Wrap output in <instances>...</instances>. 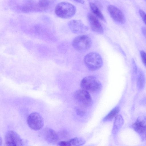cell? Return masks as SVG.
I'll use <instances>...</instances> for the list:
<instances>
[{"label":"cell","instance_id":"1","mask_svg":"<svg viewBox=\"0 0 146 146\" xmlns=\"http://www.w3.org/2000/svg\"><path fill=\"white\" fill-rule=\"evenodd\" d=\"M76 8L72 4L66 2L58 3L56 6L55 12L56 15L62 19H68L73 16Z\"/></svg>","mask_w":146,"mask_h":146},{"label":"cell","instance_id":"2","mask_svg":"<svg viewBox=\"0 0 146 146\" xmlns=\"http://www.w3.org/2000/svg\"><path fill=\"white\" fill-rule=\"evenodd\" d=\"M84 62L86 67L91 71H95L102 66L103 61L101 56L97 52H92L85 56Z\"/></svg>","mask_w":146,"mask_h":146},{"label":"cell","instance_id":"3","mask_svg":"<svg viewBox=\"0 0 146 146\" xmlns=\"http://www.w3.org/2000/svg\"><path fill=\"white\" fill-rule=\"evenodd\" d=\"M80 86L83 90L90 92H98L102 88L100 81L96 77L92 76L83 78L81 82Z\"/></svg>","mask_w":146,"mask_h":146},{"label":"cell","instance_id":"4","mask_svg":"<svg viewBox=\"0 0 146 146\" xmlns=\"http://www.w3.org/2000/svg\"><path fill=\"white\" fill-rule=\"evenodd\" d=\"M92 44V40L89 36L83 35L76 36L73 40L72 45L76 50L80 52L89 49Z\"/></svg>","mask_w":146,"mask_h":146},{"label":"cell","instance_id":"5","mask_svg":"<svg viewBox=\"0 0 146 146\" xmlns=\"http://www.w3.org/2000/svg\"><path fill=\"white\" fill-rule=\"evenodd\" d=\"M73 97L79 104L85 107L90 106L93 103L92 97L89 92L83 89L76 91L74 94Z\"/></svg>","mask_w":146,"mask_h":146},{"label":"cell","instance_id":"6","mask_svg":"<svg viewBox=\"0 0 146 146\" xmlns=\"http://www.w3.org/2000/svg\"><path fill=\"white\" fill-rule=\"evenodd\" d=\"M27 122L29 127L35 131L40 130L44 125L43 118L39 113L36 112L32 113L29 115Z\"/></svg>","mask_w":146,"mask_h":146},{"label":"cell","instance_id":"7","mask_svg":"<svg viewBox=\"0 0 146 146\" xmlns=\"http://www.w3.org/2000/svg\"><path fill=\"white\" fill-rule=\"evenodd\" d=\"M5 141L6 146H19L24 144V142L19 135L13 131H9L6 133Z\"/></svg>","mask_w":146,"mask_h":146},{"label":"cell","instance_id":"8","mask_svg":"<svg viewBox=\"0 0 146 146\" xmlns=\"http://www.w3.org/2000/svg\"><path fill=\"white\" fill-rule=\"evenodd\" d=\"M68 25L72 32L76 34L84 33L86 32L88 29V27L80 20H71L69 22Z\"/></svg>","mask_w":146,"mask_h":146},{"label":"cell","instance_id":"9","mask_svg":"<svg viewBox=\"0 0 146 146\" xmlns=\"http://www.w3.org/2000/svg\"><path fill=\"white\" fill-rule=\"evenodd\" d=\"M17 7L18 10L24 13L42 11L38 3L33 0H27Z\"/></svg>","mask_w":146,"mask_h":146},{"label":"cell","instance_id":"10","mask_svg":"<svg viewBox=\"0 0 146 146\" xmlns=\"http://www.w3.org/2000/svg\"><path fill=\"white\" fill-rule=\"evenodd\" d=\"M108 10L110 15L115 21L121 23L125 22V18L121 11L117 7L110 5L108 8Z\"/></svg>","mask_w":146,"mask_h":146},{"label":"cell","instance_id":"11","mask_svg":"<svg viewBox=\"0 0 146 146\" xmlns=\"http://www.w3.org/2000/svg\"><path fill=\"white\" fill-rule=\"evenodd\" d=\"M145 119L139 117L132 125L134 129L144 139L145 138Z\"/></svg>","mask_w":146,"mask_h":146},{"label":"cell","instance_id":"12","mask_svg":"<svg viewBox=\"0 0 146 146\" xmlns=\"http://www.w3.org/2000/svg\"><path fill=\"white\" fill-rule=\"evenodd\" d=\"M88 17L92 30L96 33L100 34L103 33V27L98 19L91 13L89 14Z\"/></svg>","mask_w":146,"mask_h":146},{"label":"cell","instance_id":"13","mask_svg":"<svg viewBox=\"0 0 146 146\" xmlns=\"http://www.w3.org/2000/svg\"><path fill=\"white\" fill-rule=\"evenodd\" d=\"M44 138L48 142L51 143L57 142L59 139V137L57 133L54 130L47 128L44 131Z\"/></svg>","mask_w":146,"mask_h":146},{"label":"cell","instance_id":"14","mask_svg":"<svg viewBox=\"0 0 146 146\" xmlns=\"http://www.w3.org/2000/svg\"><path fill=\"white\" fill-rule=\"evenodd\" d=\"M85 143V141L82 137H76L68 140L59 141L58 144L60 146H80Z\"/></svg>","mask_w":146,"mask_h":146},{"label":"cell","instance_id":"15","mask_svg":"<svg viewBox=\"0 0 146 146\" xmlns=\"http://www.w3.org/2000/svg\"><path fill=\"white\" fill-rule=\"evenodd\" d=\"M56 0H39L38 5L41 11L46 10L50 7Z\"/></svg>","mask_w":146,"mask_h":146},{"label":"cell","instance_id":"16","mask_svg":"<svg viewBox=\"0 0 146 146\" xmlns=\"http://www.w3.org/2000/svg\"><path fill=\"white\" fill-rule=\"evenodd\" d=\"M123 119L121 115L116 116L112 131L113 133H116L119 130L123 125Z\"/></svg>","mask_w":146,"mask_h":146},{"label":"cell","instance_id":"17","mask_svg":"<svg viewBox=\"0 0 146 146\" xmlns=\"http://www.w3.org/2000/svg\"><path fill=\"white\" fill-rule=\"evenodd\" d=\"M90 7L92 13L98 17L102 20H104V15L97 6L94 3H90Z\"/></svg>","mask_w":146,"mask_h":146},{"label":"cell","instance_id":"18","mask_svg":"<svg viewBox=\"0 0 146 146\" xmlns=\"http://www.w3.org/2000/svg\"><path fill=\"white\" fill-rule=\"evenodd\" d=\"M145 82L144 74L142 71L139 70L138 73L137 77V84L139 89H142L143 88L145 85Z\"/></svg>","mask_w":146,"mask_h":146},{"label":"cell","instance_id":"19","mask_svg":"<svg viewBox=\"0 0 146 146\" xmlns=\"http://www.w3.org/2000/svg\"><path fill=\"white\" fill-rule=\"evenodd\" d=\"M119 111L118 107H115L104 118L103 121H107L111 120L118 113Z\"/></svg>","mask_w":146,"mask_h":146},{"label":"cell","instance_id":"20","mask_svg":"<svg viewBox=\"0 0 146 146\" xmlns=\"http://www.w3.org/2000/svg\"><path fill=\"white\" fill-rule=\"evenodd\" d=\"M75 110L76 113L78 115L82 116L85 113L83 109L79 107H76L75 108Z\"/></svg>","mask_w":146,"mask_h":146},{"label":"cell","instance_id":"21","mask_svg":"<svg viewBox=\"0 0 146 146\" xmlns=\"http://www.w3.org/2000/svg\"><path fill=\"white\" fill-rule=\"evenodd\" d=\"M140 54L142 61L144 65L146 66V53L142 50L140 51Z\"/></svg>","mask_w":146,"mask_h":146},{"label":"cell","instance_id":"22","mask_svg":"<svg viewBox=\"0 0 146 146\" xmlns=\"http://www.w3.org/2000/svg\"><path fill=\"white\" fill-rule=\"evenodd\" d=\"M140 15L144 23H146V15L145 12L141 10L139 11Z\"/></svg>","mask_w":146,"mask_h":146},{"label":"cell","instance_id":"23","mask_svg":"<svg viewBox=\"0 0 146 146\" xmlns=\"http://www.w3.org/2000/svg\"><path fill=\"white\" fill-rule=\"evenodd\" d=\"M75 1L81 4H83L84 3V0H74Z\"/></svg>","mask_w":146,"mask_h":146},{"label":"cell","instance_id":"24","mask_svg":"<svg viewBox=\"0 0 146 146\" xmlns=\"http://www.w3.org/2000/svg\"><path fill=\"white\" fill-rule=\"evenodd\" d=\"M142 32L143 35L145 36L146 35V29L145 27H143L142 29Z\"/></svg>","mask_w":146,"mask_h":146},{"label":"cell","instance_id":"25","mask_svg":"<svg viewBox=\"0 0 146 146\" xmlns=\"http://www.w3.org/2000/svg\"><path fill=\"white\" fill-rule=\"evenodd\" d=\"M2 139L0 136V146H1L2 144Z\"/></svg>","mask_w":146,"mask_h":146},{"label":"cell","instance_id":"26","mask_svg":"<svg viewBox=\"0 0 146 146\" xmlns=\"http://www.w3.org/2000/svg\"></svg>","mask_w":146,"mask_h":146}]
</instances>
